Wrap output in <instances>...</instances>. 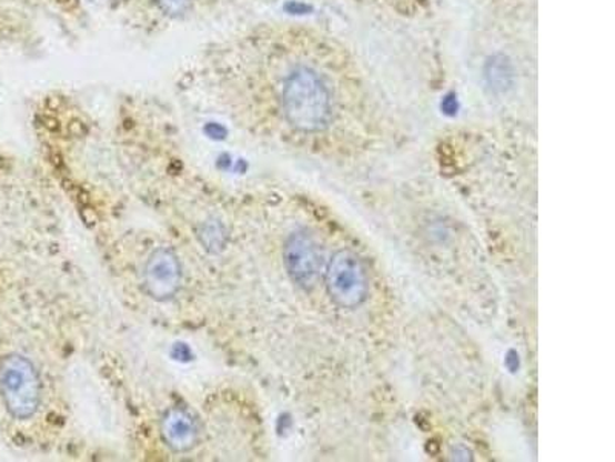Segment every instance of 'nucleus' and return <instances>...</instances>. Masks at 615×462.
<instances>
[{
  "mask_svg": "<svg viewBox=\"0 0 615 462\" xmlns=\"http://www.w3.org/2000/svg\"><path fill=\"white\" fill-rule=\"evenodd\" d=\"M143 285L155 301H168L178 294L182 285V265L173 250L158 249L151 253L143 270Z\"/></svg>",
  "mask_w": 615,
  "mask_h": 462,
  "instance_id": "obj_5",
  "label": "nucleus"
},
{
  "mask_svg": "<svg viewBox=\"0 0 615 462\" xmlns=\"http://www.w3.org/2000/svg\"><path fill=\"white\" fill-rule=\"evenodd\" d=\"M0 393L16 420L34 416L41 405L42 385L33 362L22 354H8L0 362Z\"/></svg>",
  "mask_w": 615,
  "mask_h": 462,
  "instance_id": "obj_2",
  "label": "nucleus"
},
{
  "mask_svg": "<svg viewBox=\"0 0 615 462\" xmlns=\"http://www.w3.org/2000/svg\"><path fill=\"white\" fill-rule=\"evenodd\" d=\"M259 43L254 87L266 90L295 133H325L343 110L370 102V74L337 39L286 28L263 36Z\"/></svg>",
  "mask_w": 615,
  "mask_h": 462,
  "instance_id": "obj_1",
  "label": "nucleus"
},
{
  "mask_svg": "<svg viewBox=\"0 0 615 462\" xmlns=\"http://www.w3.org/2000/svg\"><path fill=\"white\" fill-rule=\"evenodd\" d=\"M326 289L342 309L362 305L369 298L370 282L361 258L351 250L335 253L326 272Z\"/></svg>",
  "mask_w": 615,
  "mask_h": 462,
  "instance_id": "obj_3",
  "label": "nucleus"
},
{
  "mask_svg": "<svg viewBox=\"0 0 615 462\" xmlns=\"http://www.w3.org/2000/svg\"><path fill=\"white\" fill-rule=\"evenodd\" d=\"M283 264L294 284L313 289L321 277L323 258L317 242L305 231H298L288 238L283 247Z\"/></svg>",
  "mask_w": 615,
  "mask_h": 462,
  "instance_id": "obj_4",
  "label": "nucleus"
},
{
  "mask_svg": "<svg viewBox=\"0 0 615 462\" xmlns=\"http://www.w3.org/2000/svg\"><path fill=\"white\" fill-rule=\"evenodd\" d=\"M163 442L175 453H186L198 445L199 424L186 409L168 410L161 422Z\"/></svg>",
  "mask_w": 615,
  "mask_h": 462,
  "instance_id": "obj_6",
  "label": "nucleus"
},
{
  "mask_svg": "<svg viewBox=\"0 0 615 462\" xmlns=\"http://www.w3.org/2000/svg\"><path fill=\"white\" fill-rule=\"evenodd\" d=\"M159 6L168 14H182L190 8L191 0H159Z\"/></svg>",
  "mask_w": 615,
  "mask_h": 462,
  "instance_id": "obj_7",
  "label": "nucleus"
}]
</instances>
